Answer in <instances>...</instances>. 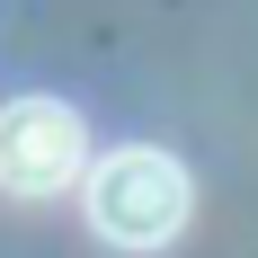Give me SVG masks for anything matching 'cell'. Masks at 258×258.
Masks as SVG:
<instances>
[{"instance_id": "7a4b0ae2", "label": "cell", "mask_w": 258, "mask_h": 258, "mask_svg": "<svg viewBox=\"0 0 258 258\" xmlns=\"http://www.w3.org/2000/svg\"><path fill=\"white\" fill-rule=\"evenodd\" d=\"M89 169V125H80V107L62 98H9L0 107V187L27 196V205H45L62 187H80Z\"/></svg>"}, {"instance_id": "6da1fadb", "label": "cell", "mask_w": 258, "mask_h": 258, "mask_svg": "<svg viewBox=\"0 0 258 258\" xmlns=\"http://www.w3.org/2000/svg\"><path fill=\"white\" fill-rule=\"evenodd\" d=\"M80 187H89V232L107 240V249H169V240L187 232V169L169 152H152V143H125V152H107L98 169H80Z\"/></svg>"}]
</instances>
